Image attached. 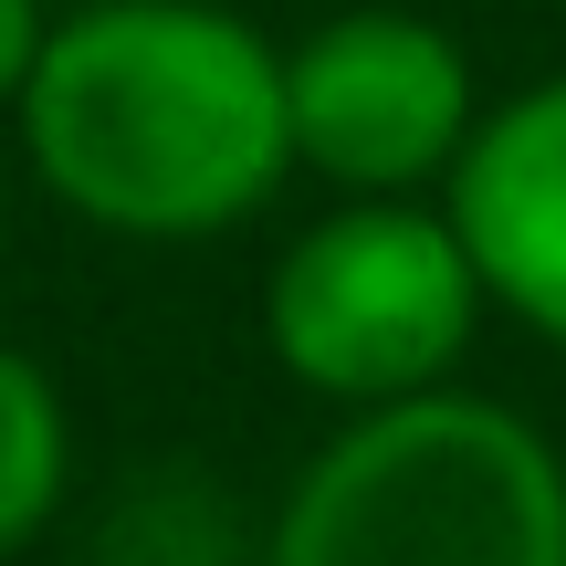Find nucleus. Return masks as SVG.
I'll use <instances>...</instances> for the list:
<instances>
[{
    "label": "nucleus",
    "instance_id": "obj_1",
    "mask_svg": "<svg viewBox=\"0 0 566 566\" xmlns=\"http://www.w3.org/2000/svg\"><path fill=\"white\" fill-rule=\"evenodd\" d=\"M11 116L32 179L116 242H210L294 168L283 53L221 0H74Z\"/></svg>",
    "mask_w": 566,
    "mask_h": 566
},
{
    "label": "nucleus",
    "instance_id": "obj_2",
    "mask_svg": "<svg viewBox=\"0 0 566 566\" xmlns=\"http://www.w3.org/2000/svg\"><path fill=\"white\" fill-rule=\"evenodd\" d=\"M263 566H566V462L472 388L357 409L294 472Z\"/></svg>",
    "mask_w": 566,
    "mask_h": 566
},
{
    "label": "nucleus",
    "instance_id": "obj_3",
    "mask_svg": "<svg viewBox=\"0 0 566 566\" xmlns=\"http://www.w3.org/2000/svg\"><path fill=\"white\" fill-rule=\"evenodd\" d=\"M483 304L493 294L472 273L451 210L346 200L283 242V263L263 283V346L315 399L388 409V399H420V388H451Z\"/></svg>",
    "mask_w": 566,
    "mask_h": 566
},
{
    "label": "nucleus",
    "instance_id": "obj_4",
    "mask_svg": "<svg viewBox=\"0 0 566 566\" xmlns=\"http://www.w3.org/2000/svg\"><path fill=\"white\" fill-rule=\"evenodd\" d=\"M283 126L294 168L336 179L346 200H420L483 126L472 53L420 11H336L283 53Z\"/></svg>",
    "mask_w": 566,
    "mask_h": 566
},
{
    "label": "nucleus",
    "instance_id": "obj_5",
    "mask_svg": "<svg viewBox=\"0 0 566 566\" xmlns=\"http://www.w3.org/2000/svg\"><path fill=\"white\" fill-rule=\"evenodd\" d=\"M441 210L483 294L566 357V74L504 95L472 126L462 168L441 179Z\"/></svg>",
    "mask_w": 566,
    "mask_h": 566
},
{
    "label": "nucleus",
    "instance_id": "obj_6",
    "mask_svg": "<svg viewBox=\"0 0 566 566\" xmlns=\"http://www.w3.org/2000/svg\"><path fill=\"white\" fill-rule=\"evenodd\" d=\"M63 483H74V420L63 388L42 378L21 346H0V556H21L53 525Z\"/></svg>",
    "mask_w": 566,
    "mask_h": 566
},
{
    "label": "nucleus",
    "instance_id": "obj_7",
    "mask_svg": "<svg viewBox=\"0 0 566 566\" xmlns=\"http://www.w3.org/2000/svg\"><path fill=\"white\" fill-rule=\"evenodd\" d=\"M42 42H53V11H42V0H0V105H21Z\"/></svg>",
    "mask_w": 566,
    "mask_h": 566
},
{
    "label": "nucleus",
    "instance_id": "obj_8",
    "mask_svg": "<svg viewBox=\"0 0 566 566\" xmlns=\"http://www.w3.org/2000/svg\"><path fill=\"white\" fill-rule=\"evenodd\" d=\"M0 231H11V200H0Z\"/></svg>",
    "mask_w": 566,
    "mask_h": 566
}]
</instances>
